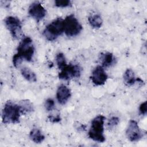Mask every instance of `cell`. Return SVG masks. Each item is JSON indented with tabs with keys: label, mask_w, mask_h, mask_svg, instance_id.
I'll use <instances>...</instances> for the list:
<instances>
[{
	"label": "cell",
	"mask_w": 147,
	"mask_h": 147,
	"mask_svg": "<svg viewBox=\"0 0 147 147\" xmlns=\"http://www.w3.org/2000/svg\"><path fill=\"white\" fill-rule=\"evenodd\" d=\"M21 73L22 76L28 82H36L37 81V77L35 73L28 67H24L22 68Z\"/></svg>",
	"instance_id": "9a60e30c"
},
{
	"label": "cell",
	"mask_w": 147,
	"mask_h": 147,
	"mask_svg": "<svg viewBox=\"0 0 147 147\" xmlns=\"http://www.w3.org/2000/svg\"><path fill=\"white\" fill-rule=\"evenodd\" d=\"M123 80L125 83L128 86H132L137 82V78L133 70L130 68L127 69L123 74Z\"/></svg>",
	"instance_id": "2e32d148"
},
{
	"label": "cell",
	"mask_w": 147,
	"mask_h": 147,
	"mask_svg": "<svg viewBox=\"0 0 147 147\" xmlns=\"http://www.w3.org/2000/svg\"><path fill=\"white\" fill-rule=\"evenodd\" d=\"M21 114L22 110L20 105L9 100L5 104L2 110V122L5 124L17 123L20 121Z\"/></svg>",
	"instance_id": "6da1fadb"
},
{
	"label": "cell",
	"mask_w": 147,
	"mask_h": 147,
	"mask_svg": "<svg viewBox=\"0 0 147 147\" xmlns=\"http://www.w3.org/2000/svg\"><path fill=\"white\" fill-rule=\"evenodd\" d=\"M105 117L102 115L95 117L91 121L88 131V137L93 141L103 142L106 138L104 136V121Z\"/></svg>",
	"instance_id": "7a4b0ae2"
},
{
	"label": "cell",
	"mask_w": 147,
	"mask_h": 147,
	"mask_svg": "<svg viewBox=\"0 0 147 147\" xmlns=\"http://www.w3.org/2000/svg\"><path fill=\"white\" fill-rule=\"evenodd\" d=\"M126 136L131 142H137L143 137V133L137 122L134 120H130L126 130Z\"/></svg>",
	"instance_id": "ba28073f"
},
{
	"label": "cell",
	"mask_w": 147,
	"mask_h": 147,
	"mask_svg": "<svg viewBox=\"0 0 147 147\" xmlns=\"http://www.w3.org/2000/svg\"><path fill=\"white\" fill-rule=\"evenodd\" d=\"M29 14L37 22L43 19L47 14V11L39 2H34L29 6Z\"/></svg>",
	"instance_id": "30bf717a"
},
{
	"label": "cell",
	"mask_w": 147,
	"mask_h": 147,
	"mask_svg": "<svg viewBox=\"0 0 147 147\" xmlns=\"http://www.w3.org/2000/svg\"><path fill=\"white\" fill-rule=\"evenodd\" d=\"M20 106H21L22 114H26L27 113L31 112L33 110V106L32 103L29 100H21L20 103Z\"/></svg>",
	"instance_id": "e0dca14e"
},
{
	"label": "cell",
	"mask_w": 147,
	"mask_h": 147,
	"mask_svg": "<svg viewBox=\"0 0 147 147\" xmlns=\"http://www.w3.org/2000/svg\"><path fill=\"white\" fill-rule=\"evenodd\" d=\"M82 68L78 64H69L61 69L59 73V78L62 80H69L71 78H79L81 75Z\"/></svg>",
	"instance_id": "52a82bcc"
},
{
	"label": "cell",
	"mask_w": 147,
	"mask_h": 147,
	"mask_svg": "<svg viewBox=\"0 0 147 147\" xmlns=\"http://www.w3.org/2000/svg\"><path fill=\"white\" fill-rule=\"evenodd\" d=\"M82 29V25L73 14L67 16L64 20V32L68 37L78 35Z\"/></svg>",
	"instance_id": "5b68a950"
},
{
	"label": "cell",
	"mask_w": 147,
	"mask_h": 147,
	"mask_svg": "<svg viewBox=\"0 0 147 147\" xmlns=\"http://www.w3.org/2000/svg\"><path fill=\"white\" fill-rule=\"evenodd\" d=\"M32 40L30 37H24L19 43L16 53L23 60L30 61L34 53V47L32 43Z\"/></svg>",
	"instance_id": "277c9868"
},
{
	"label": "cell",
	"mask_w": 147,
	"mask_h": 147,
	"mask_svg": "<svg viewBox=\"0 0 147 147\" xmlns=\"http://www.w3.org/2000/svg\"><path fill=\"white\" fill-rule=\"evenodd\" d=\"M5 24L14 39H18L22 35V25L20 20L16 17L8 16L5 19Z\"/></svg>",
	"instance_id": "8992f818"
},
{
	"label": "cell",
	"mask_w": 147,
	"mask_h": 147,
	"mask_svg": "<svg viewBox=\"0 0 147 147\" xmlns=\"http://www.w3.org/2000/svg\"><path fill=\"white\" fill-rule=\"evenodd\" d=\"M30 140L36 144L41 143L45 139V136L38 128H33L29 133Z\"/></svg>",
	"instance_id": "4fadbf2b"
},
{
	"label": "cell",
	"mask_w": 147,
	"mask_h": 147,
	"mask_svg": "<svg viewBox=\"0 0 147 147\" xmlns=\"http://www.w3.org/2000/svg\"><path fill=\"white\" fill-rule=\"evenodd\" d=\"M99 60L103 67H109L115 63V58L113 54L110 52L102 53L100 55Z\"/></svg>",
	"instance_id": "7c38bea8"
},
{
	"label": "cell",
	"mask_w": 147,
	"mask_h": 147,
	"mask_svg": "<svg viewBox=\"0 0 147 147\" xmlns=\"http://www.w3.org/2000/svg\"><path fill=\"white\" fill-rule=\"evenodd\" d=\"M22 61L23 60L16 54L14 55V56H13V63L14 66L16 68L18 67L20 65Z\"/></svg>",
	"instance_id": "7402d4cb"
},
{
	"label": "cell",
	"mask_w": 147,
	"mask_h": 147,
	"mask_svg": "<svg viewBox=\"0 0 147 147\" xmlns=\"http://www.w3.org/2000/svg\"><path fill=\"white\" fill-rule=\"evenodd\" d=\"M44 105H45V109L48 111H52L53 109L54 106H55L54 100L51 98H48L45 100Z\"/></svg>",
	"instance_id": "ffe728a7"
},
{
	"label": "cell",
	"mask_w": 147,
	"mask_h": 147,
	"mask_svg": "<svg viewBox=\"0 0 147 147\" xmlns=\"http://www.w3.org/2000/svg\"><path fill=\"white\" fill-rule=\"evenodd\" d=\"M139 111L140 114L145 115L147 113V102L145 101L142 102L139 107Z\"/></svg>",
	"instance_id": "603a6c76"
},
{
	"label": "cell",
	"mask_w": 147,
	"mask_h": 147,
	"mask_svg": "<svg viewBox=\"0 0 147 147\" xmlns=\"http://www.w3.org/2000/svg\"><path fill=\"white\" fill-rule=\"evenodd\" d=\"M56 60L57 67L60 70L64 68L67 65L64 55L61 52H59L56 55Z\"/></svg>",
	"instance_id": "ac0fdd59"
},
{
	"label": "cell",
	"mask_w": 147,
	"mask_h": 147,
	"mask_svg": "<svg viewBox=\"0 0 147 147\" xmlns=\"http://www.w3.org/2000/svg\"><path fill=\"white\" fill-rule=\"evenodd\" d=\"M90 79L95 86H102L105 84L107 81L108 76L103 67L98 65L92 71Z\"/></svg>",
	"instance_id": "9c48e42d"
},
{
	"label": "cell",
	"mask_w": 147,
	"mask_h": 147,
	"mask_svg": "<svg viewBox=\"0 0 147 147\" xmlns=\"http://www.w3.org/2000/svg\"><path fill=\"white\" fill-rule=\"evenodd\" d=\"M88 21L90 25L95 29L100 28L103 23V20L100 16L98 14H94L90 16L88 18Z\"/></svg>",
	"instance_id": "5bb4252c"
},
{
	"label": "cell",
	"mask_w": 147,
	"mask_h": 147,
	"mask_svg": "<svg viewBox=\"0 0 147 147\" xmlns=\"http://www.w3.org/2000/svg\"><path fill=\"white\" fill-rule=\"evenodd\" d=\"M71 93L70 90L65 85H60L56 92V98L59 103L61 105H65L70 98Z\"/></svg>",
	"instance_id": "8fae6325"
},
{
	"label": "cell",
	"mask_w": 147,
	"mask_h": 147,
	"mask_svg": "<svg viewBox=\"0 0 147 147\" xmlns=\"http://www.w3.org/2000/svg\"><path fill=\"white\" fill-rule=\"evenodd\" d=\"M119 122V119L117 117H113L110 119H109L107 122V126L110 129L113 128L115 126L117 125Z\"/></svg>",
	"instance_id": "44dd1931"
},
{
	"label": "cell",
	"mask_w": 147,
	"mask_h": 147,
	"mask_svg": "<svg viewBox=\"0 0 147 147\" xmlns=\"http://www.w3.org/2000/svg\"><path fill=\"white\" fill-rule=\"evenodd\" d=\"M55 5L59 7H66L71 5V2L69 0H56Z\"/></svg>",
	"instance_id": "d6986e66"
},
{
	"label": "cell",
	"mask_w": 147,
	"mask_h": 147,
	"mask_svg": "<svg viewBox=\"0 0 147 147\" xmlns=\"http://www.w3.org/2000/svg\"><path fill=\"white\" fill-rule=\"evenodd\" d=\"M64 32V20L57 18L49 24L43 31V35L45 38L52 41L55 40Z\"/></svg>",
	"instance_id": "3957f363"
},
{
	"label": "cell",
	"mask_w": 147,
	"mask_h": 147,
	"mask_svg": "<svg viewBox=\"0 0 147 147\" xmlns=\"http://www.w3.org/2000/svg\"><path fill=\"white\" fill-rule=\"evenodd\" d=\"M49 120L52 122V123H57V122H59L61 120V118H60V114H56V115H50L48 117Z\"/></svg>",
	"instance_id": "cb8c5ba5"
}]
</instances>
